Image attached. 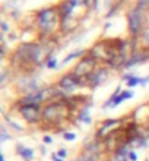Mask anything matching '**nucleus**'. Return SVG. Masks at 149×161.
Instances as JSON below:
<instances>
[{"instance_id":"obj_16","label":"nucleus","mask_w":149,"mask_h":161,"mask_svg":"<svg viewBox=\"0 0 149 161\" xmlns=\"http://www.w3.org/2000/svg\"><path fill=\"white\" fill-rule=\"evenodd\" d=\"M6 120H7V123H9V126H12L15 130H19V132H22V130H24V126L18 125V123H16L13 119H10V117H6Z\"/></svg>"},{"instance_id":"obj_11","label":"nucleus","mask_w":149,"mask_h":161,"mask_svg":"<svg viewBox=\"0 0 149 161\" xmlns=\"http://www.w3.org/2000/svg\"><path fill=\"white\" fill-rule=\"evenodd\" d=\"M105 78H107V70H105V69H100V70H96L95 73L91 75L89 80H91L92 87H98Z\"/></svg>"},{"instance_id":"obj_20","label":"nucleus","mask_w":149,"mask_h":161,"mask_svg":"<svg viewBox=\"0 0 149 161\" xmlns=\"http://www.w3.org/2000/svg\"><path fill=\"white\" fill-rule=\"evenodd\" d=\"M63 138H64L66 141H74V139H76V135H74L73 132H70V133H69V132H66V133L63 135Z\"/></svg>"},{"instance_id":"obj_4","label":"nucleus","mask_w":149,"mask_h":161,"mask_svg":"<svg viewBox=\"0 0 149 161\" xmlns=\"http://www.w3.org/2000/svg\"><path fill=\"white\" fill-rule=\"evenodd\" d=\"M94 69H95V59H83V60H81L76 65V67H74V70L72 73L76 78H79L81 80L82 78L89 79L91 75L94 73Z\"/></svg>"},{"instance_id":"obj_2","label":"nucleus","mask_w":149,"mask_h":161,"mask_svg":"<svg viewBox=\"0 0 149 161\" xmlns=\"http://www.w3.org/2000/svg\"><path fill=\"white\" fill-rule=\"evenodd\" d=\"M41 50L40 46L37 44H32V43H27V44H22L18 51H16V56L20 62H32V63H38L41 59Z\"/></svg>"},{"instance_id":"obj_19","label":"nucleus","mask_w":149,"mask_h":161,"mask_svg":"<svg viewBox=\"0 0 149 161\" xmlns=\"http://www.w3.org/2000/svg\"><path fill=\"white\" fill-rule=\"evenodd\" d=\"M110 161H127V158H126V155L123 154V152L118 151V152H115V154L113 155V158Z\"/></svg>"},{"instance_id":"obj_9","label":"nucleus","mask_w":149,"mask_h":161,"mask_svg":"<svg viewBox=\"0 0 149 161\" xmlns=\"http://www.w3.org/2000/svg\"><path fill=\"white\" fill-rule=\"evenodd\" d=\"M98 145L96 144H91L85 148V151L82 152L74 161H96L98 160Z\"/></svg>"},{"instance_id":"obj_10","label":"nucleus","mask_w":149,"mask_h":161,"mask_svg":"<svg viewBox=\"0 0 149 161\" xmlns=\"http://www.w3.org/2000/svg\"><path fill=\"white\" fill-rule=\"evenodd\" d=\"M120 123H122L120 119H110V120H105V123H104L101 128H100V130H98V136H100V138H101V136H105L107 133H110L108 132L110 129H114L115 126H118Z\"/></svg>"},{"instance_id":"obj_1","label":"nucleus","mask_w":149,"mask_h":161,"mask_svg":"<svg viewBox=\"0 0 149 161\" xmlns=\"http://www.w3.org/2000/svg\"><path fill=\"white\" fill-rule=\"evenodd\" d=\"M57 10L54 7L44 9L38 13V28L42 34H50L57 25Z\"/></svg>"},{"instance_id":"obj_25","label":"nucleus","mask_w":149,"mask_h":161,"mask_svg":"<svg viewBox=\"0 0 149 161\" xmlns=\"http://www.w3.org/2000/svg\"><path fill=\"white\" fill-rule=\"evenodd\" d=\"M70 2H73L74 6H81V5H85L88 0H70Z\"/></svg>"},{"instance_id":"obj_27","label":"nucleus","mask_w":149,"mask_h":161,"mask_svg":"<svg viewBox=\"0 0 149 161\" xmlns=\"http://www.w3.org/2000/svg\"><path fill=\"white\" fill-rule=\"evenodd\" d=\"M42 141H44V144H51V142H53V139H51V136H47V135H45V136H44V138H42Z\"/></svg>"},{"instance_id":"obj_3","label":"nucleus","mask_w":149,"mask_h":161,"mask_svg":"<svg viewBox=\"0 0 149 161\" xmlns=\"http://www.w3.org/2000/svg\"><path fill=\"white\" fill-rule=\"evenodd\" d=\"M42 117L45 122H60L63 117H66V106L63 103H54V104H50L42 110Z\"/></svg>"},{"instance_id":"obj_6","label":"nucleus","mask_w":149,"mask_h":161,"mask_svg":"<svg viewBox=\"0 0 149 161\" xmlns=\"http://www.w3.org/2000/svg\"><path fill=\"white\" fill-rule=\"evenodd\" d=\"M127 22H129V31L133 35L140 32V28H142V24H143V15H142V10H139L137 7L132 9L127 15Z\"/></svg>"},{"instance_id":"obj_28","label":"nucleus","mask_w":149,"mask_h":161,"mask_svg":"<svg viewBox=\"0 0 149 161\" xmlns=\"http://www.w3.org/2000/svg\"><path fill=\"white\" fill-rule=\"evenodd\" d=\"M53 160H54V161H63V158H60V157H57V155H53Z\"/></svg>"},{"instance_id":"obj_21","label":"nucleus","mask_w":149,"mask_h":161,"mask_svg":"<svg viewBox=\"0 0 149 161\" xmlns=\"http://www.w3.org/2000/svg\"><path fill=\"white\" fill-rule=\"evenodd\" d=\"M10 136L7 135V132H6V129H5V126H2V138H0V142H5L6 139H9Z\"/></svg>"},{"instance_id":"obj_22","label":"nucleus","mask_w":149,"mask_h":161,"mask_svg":"<svg viewBox=\"0 0 149 161\" xmlns=\"http://www.w3.org/2000/svg\"><path fill=\"white\" fill-rule=\"evenodd\" d=\"M57 155H59L60 158H66V157H67V151H66L64 148H61V149H59V152H57Z\"/></svg>"},{"instance_id":"obj_14","label":"nucleus","mask_w":149,"mask_h":161,"mask_svg":"<svg viewBox=\"0 0 149 161\" xmlns=\"http://www.w3.org/2000/svg\"><path fill=\"white\" fill-rule=\"evenodd\" d=\"M88 113H89V108L85 107L82 110L81 116H79V120L83 122V123H86V125H91V120H92V119H91V116H88Z\"/></svg>"},{"instance_id":"obj_13","label":"nucleus","mask_w":149,"mask_h":161,"mask_svg":"<svg viewBox=\"0 0 149 161\" xmlns=\"http://www.w3.org/2000/svg\"><path fill=\"white\" fill-rule=\"evenodd\" d=\"M18 152H19V155L25 161H31L32 158H34V149H32V148L24 147L22 144H19V145H18Z\"/></svg>"},{"instance_id":"obj_5","label":"nucleus","mask_w":149,"mask_h":161,"mask_svg":"<svg viewBox=\"0 0 149 161\" xmlns=\"http://www.w3.org/2000/svg\"><path fill=\"white\" fill-rule=\"evenodd\" d=\"M19 113L22 114V117L27 122H29V123L38 122L40 117L42 116L38 104H22L19 108Z\"/></svg>"},{"instance_id":"obj_24","label":"nucleus","mask_w":149,"mask_h":161,"mask_svg":"<svg viewBox=\"0 0 149 161\" xmlns=\"http://www.w3.org/2000/svg\"><path fill=\"white\" fill-rule=\"evenodd\" d=\"M143 41H145V44H146L149 48V31H146V32L143 34Z\"/></svg>"},{"instance_id":"obj_12","label":"nucleus","mask_w":149,"mask_h":161,"mask_svg":"<svg viewBox=\"0 0 149 161\" xmlns=\"http://www.w3.org/2000/svg\"><path fill=\"white\" fill-rule=\"evenodd\" d=\"M124 79L127 80V87L133 88V87H136V85H139V84L146 85L149 82V76L148 78H137V76H133V75H127V76H124Z\"/></svg>"},{"instance_id":"obj_17","label":"nucleus","mask_w":149,"mask_h":161,"mask_svg":"<svg viewBox=\"0 0 149 161\" xmlns=\"http://www.w3.org/2000/svg\"><path fill=\"white\" fill-rule=\"evenodd\" d=\"M136 7H137L139 10H148L149 9V0H139Z\"/></svg>"},{"instance_id":"obj_18","label":"nucleus","mask_w":149,"mask_h":161,"mask_svg":"<svg viewBox=\"0 0 149 161\" xmlns=\"http://www.w3.org/2000/svg\"><path fill=\"white\" fill-rule=\"evenodd\" d=\"M47 67L48 69H56L57 67V59L54 56L53 57H47Z\"/></svg>"},{"instance_id":"obj_8","label":"nucleus","mask_w":149,"mask_h":161,"mask_svg":"<svg viewBox=\"0 0 149 161\" xmlns=\"http://www.w3.org/2000/svg\"><path fill=\"white\" fill-rule=\"evenodd\" d=\"M82 80L79 78H76L73 73H69V75H64L60 80H59V87L66 89V91H73L76 89L78 87H81Z\"/></svg>"},{"instance_id":"obj_7","label":"nucleus","mask_w":149,"mask_h":161,"mask_svg":"<svg viewBox=\"0 0 149 161\" xmlns=\"http://www.w3.org/2000/svg\"><path fill=\"white\" fill-rule=\"evenodd\" d=\"M18 87L19 89H22L24 92H29V94H35L40 91L38 87V79L34 76H24L18 80Z\"/></svg>"},{"instance_id":"obj_23","label":"nucleus","mask_w":149,"mask_h":161,"mask_svg":"<svg viewBox=\"0 0 149 161\" xmlns=\"http://www.w3.org/2000/svg\"><path fill=\"white\" fill-rule=\"evenodd\" d=\"M129 160L130 161H137V154H136L135 151H129Z\"/></svg>"},{"instance_id":"obj_15","label":"nucleus","mask_w":149,"mask_h":161,"mask_svg":"<svg viewBox=\"0 0 149 161\" xmlns=\"http://www.w3.org/2000/svg\"><path fill=\"white\" fill-rule=\"evenodd\" d=\"M81 54H83V50H78V51H74V53L69 54V56H66V59L63 60V63H61V65H66V63H69L70 60H73V59H76L78 56H81Z\"/></svg>"},{"instance_id":"obj_26","label":"nucleus","mask_w":149,"mask_h":161,"mask_svg":"<svg viewBox=\"0 0 149 161\" xmlns=\"http://www.w3.org/2000/svg\"><path fill=\"white\" fill-rule=\"evenodd\" d=\"M2 31H3V32H7V31H9V25H7L5 21L2 22Z\"/></svg>"}]
</instances>
